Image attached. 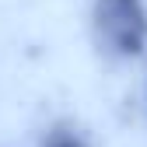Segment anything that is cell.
I'll use <instances>...</instances> for the list:
<instances>
[{"instance_id":"obj_1","label":"cell","mask_w":147,"mask_h":147,"mask_svg":"<svg viewBox=\"0 0 147 147\" xmlns=\"http://www.w3.org/2000/svg\"><path fill=\"white\" fill-rule=\"evenodd\" d=\"M91 35L112 60L140 56L147 46V4L144 0H95Z\"/></svg>"},{"instance_id":"obj_2","label":"cell","mask_w":147,"mask_h":147,"mask_svg":"<svg viewBox=\"0 0 147 147\" xmlns=\"http://www.w3.org/2000/svg\"><path fill=\"white\" fill-rule=\"evenodd\" d=\"M42 147H91V144L84 140L81 130H74V126H53L46 133V140H42Z\"/></svg>"}]
</instances>
